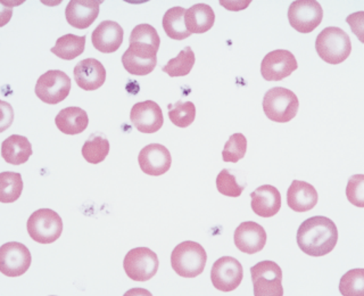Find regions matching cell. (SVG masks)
I'll return each instance as SVG.
<instances>
[{
	"label": "cell",
	"instance_id": "cell-27",
	"mask_svg": "<svg viewBox=\"0 0 364 296\" xmlns=\"http://www.w3.org/2000/svg\"><path fill=\"white\" fill-rule=\"evenodd\" d=\"M195 60H196L195 53L191 47L187 46L180 51L178 56L168 60V64L163 66L162 70L171 78L185 77L191 73L193 65H195Z\"/></svg>",
	"mask_w": 364,
	"mask_h": 296
},
{
	"label": "cell",
	"instance_id": "cell-25",
	"mask_svg": "<svg viewBox=\"0 0 364 296\" xmlns=\"http://www.w3.org/2000/svg\"><path fill=\"white\" fill-rule=\"evenodd\" d=\"M109 142L106 138L105 134L100 132H95L90 134L88 139L83 144L82 157L85 161L91 164H100L102 161H105L109 153Z\"/></svg>",
	"mask_w": 364,
	"mask_h": 296
},
{
	"label": "cell",
	"instance_id": "cell-21",
	"mask_svg": "<svg viewBox=\"0 0 364 296\" xmlns=\"http://www.w3.org/2000/svg\"><path fill=\"white\" fill-rule=\"evenodd\" d=\"M32 153L31 142L26 137L20 134H11L1 144V157L9 164H24L28 162Z\"/></svg>",
	"mask_w": 364,
	"mask_h": 296
},
{
	"label": "cell",
	"instance_id": "cell-34",
	"mask_svg": "<svg viewBox=\"0 0 364 296\" xmlns=\"http://www.w3.org/2000/svg\"><path fill=\"white\" fill-rule=\"evenodd\" d=\"M130 43H147L159 49L161 38L157 33L156 28L151 24H139L131 32Z\"/></svg>",
	"mask_w": 364,
	"mask_h": 296
},
{
	"label": "cell",
	"instance_id": "cell-29",
	"mask_svg": "<svg viewBox=\"0 0 364 296\" xmlns=\"http://www.w3.org/2000/svg\"><path fill=\"white\" fill-rule=\"evenodd\" d=\"M168 117L171 122L179 128H187L195 121L196 107L191 102H178L168 105Z\"/></svg>",
	"mask_w": 364,
	"mask_h": 296
},
{
	"label": "cell",
	"instance_id": "cell-31",
	"mask_svg": "<svg viewBox=\"0 0 364 296\" xmlns=\"http://www.w3.org/2000/svg\"><path fill=\"white\" fill-rule=\"evenodd\" d=\"M247 151V139L242 134H233L225 142L222 151V157L225 162L237 163L244 159Z\"/></svg>",
	"mask_w": 364,
	"mask_h": 296
},
{
	"label": "cell",
	"instance_id": "cell-22",
	"mask_svg": "<svg viewBox=\"0 0 364 296\" xmlns=\"http://www.w3.org/2000/svg\"><path fill=\"white\" fill-rule=\"evenodd\" d=\"M55 123L58 130L63 134H82L83 131L88 128V114L80 107L63 108L55 117Z\"/></svg>",
	"mask_w": 364,
	"mask_h": 296
},
{
	"label": "cell",
	"instance_id": "cell-13",
	"mask_svg": "<svg viewBox=\"0 0 364 296\" xmlns=\"http://www.w3.org/2000/svg\"><path fill=\"white\" fill-rule=\"evenodd\" d=\"M131 123L142 134H155L164 123L162 108L153 100H146L134 104L131 108Z\"/></svg>",
	"mask_w": 364,
	"mask_h": 296
},
{
	"label": "cell",
	"instance_id": "cell-19",
	"mask_svg": "<svg viewBox=\"0 0 364 296\" xmlns=\"http://www.w3.org/2000/svg\"><path fill=\"white\" fill-rule=\"evenodd\" d=\"M252 210L262 218L276 216L282 208V195L276 187L263 185L250 193Z\"/></svg>",
	"mask_w": 364,
	"mask_h": 296
},
{
	"label": "cell",
	"instance_id": "cell-8",
	"mask_svg": "<svg viewBox=\"0 0 364 296\" xmlns=\"http://www.w3.org/2000/svg\"><path fill=\"white\" fill-rule=\"evenodd\" d=\"M123 267L127 276L134 282H147L159 270V258L151 248H132L125 255Z\"/></svg>",
	"mask_w": 364,
	"mask_h": 296
},
{
	"label": "cell",
	"instance_id": "cell-15",
	"mask_svg": "<svg viewBox=\"0 0 364 296\" xmlns=\"http://www.w3.org/2000/svg\"><path fill=\"white\" fill-rule=\"evenodd\" d=\"M235 245L240 252L255 254L261 252L267 244L264 228L254 221H245L235 231Z\"/></svg>",
	"mask_w": 364,
	"mask_h": 296
},
{
	"label": "cell",
	"instance_id": "cell-35",
	"mask_svg": "<svg viewBox=\"0 0 364 296\" xmlns=\"http://www.w3.org/2000/svg\"><path fill=\"white\" fill-rule=\"evenodd\" d=\"M347 199L358 208H364V176L355 174L347 182Z\"/></svg>",
	"mask_w": 364,
	"mask_h": 296
},
{
	"label": "cell",
	"instance_id": "cell-23",
	"mask_svg": "<svg viewBox=\"0 0 364 296\" xmlns=\"http://www.w3.org/2000/svg\"><path fill=\"white\" fill-rule=\"evenodd\" d=\"M186 28L191 33H205L213 28L215 14L206 4H196L186 11Z\"/></svg>",
	"mask_w": 364,
	"mask_h": 296
},
{
	"label": "cell",
	"instance_id": "cell-17",
	"mask_svg": "<svg viewBox=\"0 0 364 296\" xmlns=\"http://www.w3.org/2000/svg\"><path fill=\"white\" fill-rule=\"evenodd\" d=\"M73 73L75 83L83 90H97L105 83V68L96 58H87L77 63Z\"/></svg>",
	"mask_w": 364,
	"mask_h": 296
},
{
	"label": "cell",
	"instance_id": "cell-28",
	"mask_svg": "<svg viewBox=\"0 0 364 296\" xmlns=\"http://www.w3.org/2000/svg\"><path fill=\"white\" fill-rule=\"evenodd\" d=\"M23 191L22 176L17 172L0 174V202L9 204L16 202Z\"/></svg>",
	"mask_w": 364,
	"mask_h": 296
},
{
	"label": "cell",
	"instance_id": "cell-1",
	"mask_svg": "<svg viewBox=\"0 0 364 296\" xmlns=\"http://www.w3.org/2000/svg\"><path fill=\"white\" fill-rule=\"evenodd\" d=\"M296 239L305 254L318 258L333 252L338 242V231L327 216H312L299 226Z\"/></svg>",
	"mask_w": 364,
	"mask_h": 296
},
{
	"label": "cell",
	"instance_id": "cell-26",
	"mask_svg": "<svg viewBox=\"0 0 364 296\" xmlns=\"http://www.w3.org/2000/svg\"><path fill=\"white\" fill-rule=\"evenodd\" d=\"M85 36L79 37L75 34L68 33L57 39L51 53L62 60H72L83 54L85 48Z\"/></svg>",
	"mask_w": 364,
	"mask_h": 296
},
{
	"label": "cell",
	"instance_id": "cell-10",
	"mask_svg": "<svg viewBox=\"0 0 364 296\" xmlns=\"http://www.w3.org/2000/svg\"><path fill=\"white\" fill-rule=\"evenodd\" d=\"M244 269L238 260L231 256H222L214 262L210 270V280L216 290L232 292L242 284Z\"/></svg>",
	"mask_w": 364,
	"mask_h": 296
},
{
	"label": "cell",
	"instance_id": "cell-3",
	"mask_svg": "<svg viewBox=\"0 0 364 296\" xmlns=\"http://www.w3.org/2000/svg\"><path fill=\"white\" fill-rule=\"evenodd\" d=\"M208 254L202 245L186 240L178 245L171 254V265L176 275L183 278H195L204 271Z\"/></svg>",
	"mask_w": 364,
	"mask_h": 296
},
{
	"label": "cell",
	"instance_id": "cell-2",
	"mask_svg": "<svg viewBox=\"0 0 364 296\" xmlns=\"http://www.w3.org/2000/svg\"><path fill=\"white\" fill-rule=\"evenodd\" d=\"M316 49L318 57L331 65L345 62L352 51L348 34L341 28L329 26L318 33L316 40Z\"/></svg>",
	"mask_w": 364,
	"mask_h": 296
},
{
	"label": "cell",
	"instance_id": "cell-30",
	"mask_svg": "<svg viewBox=\"0 0 364 296\" xmlns=\"http://www.w3.org/2000/svg\"><path fill=\"white\" fill-rule=\"evenodd\" d=\"M339 290L344 296L364 295V270L361 268L347 271L341 277Z\"/></svg>",
	"mask_w": 364,
	"mask_h": 296
},
{
	"label": "cell",
	"instance_id": "cell-7",
	"mask_svg": "<svg viewBox=\"0 0 364 296\" xmlns=\"http://www.w3.org/2000/svg\"><path fill=\"white\" fill-rule=\"evenodd\" d=\"M71 91V79L65 72L50 70L38 79L34 92L41 102L56 105L65 100Z\"/></svg>",
	"mask_w": 364,
	"mask_h": 296
},
{
	"label": "cell",
	"instance_id": "cell-18",
	"mask_svg": "<svg viewBox=\"0 0 364 296\" xmlns=\"http://www.w3.org/2000/svg\"><path fill=\"white\" fill-rule=\"evenodd\" d=\"M100 4L98 0H71L66 6V21L79 30L88 28L100 14Z\"/></svg>",
	"mask_w": 364,
	"mask_h": 296
},
{
	"label": "cell",
	"instance_id": "cell-32",
	"mask_svg": "<svg viewBox=\"0 0 364 296\" xmlns=\"http://www.w3.org/2000/svg\"><path fill=\"white\" fill-rule=\"evenodd\" d=\"M122 64L129 73L132 74V75L144 77V75H148L155 70L157 60L140 58V57L129 54L128 51H125L122 56Z\"/></svg>",
	"mask_w": 364,
	"mask_h": 296
},
{
	"label": "cell",
	"instance_id": "cell-4",
	"mask_svg": "<svg viewBox=\"0 0 364 296\" xmlns=\"http://www.w3.org/2000/svg\"><path fill=\"white\" fill-rule=\"evenodd\" d=\"M299 107L295 92L282 87L270 89L263 98V111L273 122H289L297 115Z\"/></svg>",
	"mask_w": 364,
	"mask_h": 296
},
{
	"label": "cell",
	"instance_id": "cell-6",
	"mask_svg": "<svg viewBox=\"0 0 364 296\" xmlns=\"http://www.w3.org/2000/svg\"><path fill=\"white\" fill-rule=\"evenodd\" d=\"M255 296H282V268L273 261H261L250 268Z\"/></svg>",
	"mask_w": 364,
	"mask_h": 296
},
{
	"label": "cell",
	"instance_id": "cell-12",
	"mask_svg": "<svg viewBox=\"0 0 364 296\" xmlns=\"http://www.w3.org/2000/svg\"><path fill=\"white\" fill-rule=\"evenodd\" d=\"M299 68L294 54L286 49H277L265 55L262 60L261 74L267 81H282Z\"/></svg>",
	"mask_w": 364,
	"mask_h": 296
},
{
	"label": "cell",
	"instance_id": "cell-16",
	"mask_svg": "<svg viewBox=\"0 0 364 296\" xmlns=\"http://www.w3.org/2000/svg\"><path fill=\"white\" fill-rule=\"evenodd\" d=\"M122 26L114 21H102L91 34V41L97 51L104 54L115 53L123 43Z\"/></svg>",
	"mask_w": 364,
	"mask_h": 296
},
{
	"label": "cell",
	"instance_id": "cell-9",
	"mask_svg": "<svg viewBox=\"0 0 364 296\" xmlns=\"http://www.w3.org/2000/svg\"><path fill=\"white\" fill-rule=\"evenodd\" d=\"M323 18V9L316 0L294 1L288 9L290 26L301 33L314 31Z\"/></svg>",
	"mask_w": 364,
	"mask_h": 296
},
{
	"label": "cell",
	"instance_id": "cell-14",
	"mask_svg": "<svg viewBox=\"0 0 364 296\" xmlns=\"http://www.w3.org/2000/svg\"><path fill=\"white\" fill-rule=\"evenodd\" d=\"M140 169L147 176H159L166 174L172 164L170 151L161 144H151L142 148L138 157Z\"/></svg>",
	"mask_w": 364,
	"mask_h": 296
},
{
	"label": "cell",
	"instance_id": "cell-5",
	"mask_svg": "<svg viewBox=\"0 0 364 296\" xmlns=\"http://www.w3.org/2000/svg\"><path fill=\"white\" fill-rule=\"evenodd\" d=\"M26 229L34 242L51 244L56 242L62 235L63 220L55 211L40 208L28 218Z\"/></svg>",
	"mask_w": 364,
	"mask_h": 296
},
{
	"label": "cell",
	"instance_id": "cell-24",
	"mask_svg": "<svg viewBox=\"0 0 364 296\" xmlns=\"http://www.w3.org/2000/svg\"><path fill=\"white\" fill-rule=\"evenodd\" d=\"M187 9L180 6L172 7L163 16V28L168 38L173 40L187 39L191 32L186 28L185 14Z\"/></svg>",
	"mask_w": 364,
	"mask_h": 296
},
{
	"label": "cell",
	"instance_id": "cell-20",
	"mask_svg": "<svg viewBox=\"0 0 364 296\" xmlns=\"http://www.w3.org/2000/svg\"><path fill=\"white\" fill-rule=\"evenodd\" d=\"M318 201V191L309 182L294 180L288 188L287 204L295 212L312 210L316 208Z\"/></svg>",
	"mask_w": 364,
	"mask_h": 296
},
{
	"label": "cell",
	"instance_id": "cell-33",
	"mask_svg": "<svg viewBox=\"0 0 364 296\" xmlns=\"http://www.w3.org/2000/svg\"><path fill=\"white\" fill-rule=\"evenodd\" d=\"M216 188L225 196L239 197L244 191L245 186L239 185L236 176L231 174L230 170L223 169L216 176Z\"/></svg>",
	"mask_w": 364,
	"mask_h": 296
},
{
	"label": "cell",
	"instance_id": "cell-11",
	"mask_svg": "<svg viewBox=\"0 0 364 296\" xmlns=\"http://www.w3.org/2000/svg\"><path fill=\"white\" fill-rule=\"evenodd\" d=\"M31 253L22 243H6L0 248V271L7 277H20L31 265Z\"/></svg>",
	"mask_w": 364,
	"mask_h": 296
}]
</instances>
